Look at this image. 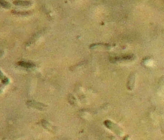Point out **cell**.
I'll return each instance as SVG.
<instances>
[{
	"label": "cell",
	"mask_w": 164,
	"mask_h": 140,
	"mask_svg": "<svg viewBox=\"0 0 164 140\" xmlns=\"http://www.w3.org/2000/svg\"><path fill=\"white\" fill-rule=\"evenodd\" d=\"M13 4L19 6H28L32 5V3L28 1H16L13 2Z\"/></svg>",
	"instance_id": "7"
},
{
	"label": "cell",
	"mask_w": 164,
	"mask_h": 140,
	"mask_svg": "<svg viewBox=\"0 0 164 140\" xmlns=\"http://www.w3.org/2000/svg\"><path fill=\"white\" fill-rule=\"evenodd\" d=\"M26 104L28 105L29 107L35 108L37 110H39L40 111H45L47 108V105L34 101H28L26 103Z\"/></svg>",
	"instance_id": "3"
},
{
	"label": "cell",
	"mask_w": 164,
	"mask_h": 140,
	"mask_svg": "<svg viewBox=\"0 0 164 140\" xmlns=\"http://www.w3.org/2000/svg\"><path fill=\"white\" fill-rule=\"evenodd\" d=\"M104 124L108 129H110L112 132H115L116 134H117L119 136H121L123 134V131L122 130V129L119 127L118 125L115 124V123L112 122V121L108 120H106L104 122Z\"/></svg>",
	"instance_id": "1"
},
{
	"label": "cell",
	"mask_w": 164,
	"mask_h": 140,
	"mask_svg": "<svg viewBox=\"0 0 164 140\" xmlns=\"http://www.w3.org/2000/svg\"><path fill=\"white\" fill-rule=\"evenodd\" d=\"M134 56L133 55H125L119 57H111L110 59V62L112 63H122V62H127V61H132L134 59Z\"/></svg>",
	"instance_id": "2"
},
{
	"label": "cell",
	"mask_w": 164,
	"mask_h": 140,
	"mask_svg": "<svg viewBox=\"0 0 164 140\" xmlns=\"http://www.w3.org/2000/svg\"><path fill=\"white\" fill-rule=\"evenodd\" d=\"M18 64L20 66H22L25 68H28V69H30V68L35 67V65H34L33 64L29 62H25V61H20V62L18 63Z\"/></svg>",
	"instance_id": "6"
},
{
	"label": "cell",
	"mask_w": 164,
	"mask_h": 140,
	"mask_svg": "<svg viewBox=\"0 0 164 140\" xmlns=\"http://www.w3.org/2000/svg\"><path fill=\"white\" fill-rule=\"evenodd\" d=\"M128 138H129V137H128V136H126V137L124 138V140H128Z\"/></svg>",
	"instance_id": "9"
},
{
	"label": "cell",
	"mask_w": 164,
	"mask_h": 140,
	"mask_svg": "<svg viewBox=\"0 0 164 140\" xmlns=\"http://www.w3.org/2000/svg\"><path fill=\"white\" fill-rule=\"evenodd\" d=\"M0 3H1V5L3 8H11V5H10L8 2L5 1V0H0Z\"/></svg>",
	"instance_id": "8"
},
{
	"label": "cell",
	"mask_w": 164,
	"mask_h": 140,
	"mask_svg": "<svg viewBox=\"0 0 164 140\" xmlns=\"http://www.w3.org/2000/svg\"><path fill=\"white\" fill-rule=\"evenodd\" d=\"M135 81V76L134 74L132 73L130 75V76L129 77L128 81L127 87L129 90L132 91L133 88H134Z\"/></svg>",
	"instance_id": "4"
},
{
	"label": "cell",
	"mask_w": 164,
	"mask_h": 140,
	"mask_svg": "<svg viewBox=\"0 0 164 140\" xmlns=\"http://www.w3.org/2000/svg\"><path fill=\"white\" fill-rule=\"evenodd\" d=\"M42 125L43 127L47 129V131H49L50 132H53L56 131V128L54 127L53 125H51L50 123H49L46 120H42Z\"/></svg>",
	"instance_id": "5"
}]
</instances>
